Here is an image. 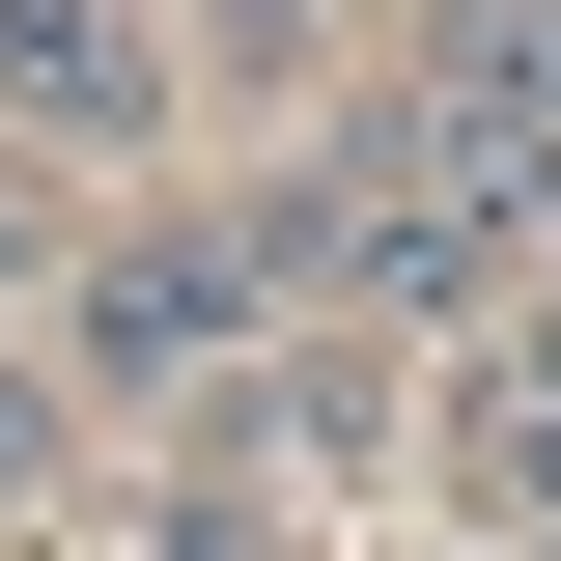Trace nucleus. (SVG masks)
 Wrapping results in <instances>:
<instances>
[{
    "label": "nucleus",
    "instance_id": "20e7f679",
    "mask_svg": "<svg viewBox=\"0 0 561 561\" xmlns=\"http://www.w3.org/2000/svg\"><path fill=\"white\" fill-rule=\"evenodd\" d=\"M28 449H57V393H28V365H0V478H28Z\"/></svg>",
    "mask_w": 561,
    "mask_h": 561
},
{
    "label": "nucleus",
    "instance_id": "f257e3e1",
    "mask_svg": "<svg viewBox=\"0 0 561 561\" xmlns=\"http://www.w3.org/2000/svg\"><path fill=\"white\" fill-rule=\"evenodd\" d=\"M0 113H140V0H0Z\"/></svg>",
    "mask_w": 561,
    "mask_h": 561
},
{
    "label": "nucleus",
    "instance_id": "f03ea898",
    "mask_svg": "<svg viewBox=\"0 0 561 561\" xmlns=\"http://www.w3.org/2000/svg\"><path fill=\"white\" fill-rule=\"evenodd\" d=\"M84 365H113V393L225 365V253H113V280H84Z\"/></svg>",
    "mask_w": 561,
    "mask_h": 561
},
{
    "label": "nucleus",
    "instance_id": "7ed1b4c3",
    "mask_svg": "<svg viewBox=\"0 0 561 561\" xmlns=\"http://www.w3.org/2000/svg\"><path fill=\"white\" fill-rule=\"evenodd\" d=\"M478 478H505V505H561V309L505 337V393H478Z\"/></svg>",
    "mask_w": 561,
    "mask_h": 561
},
{
    "label": "nucleus",
    "instance_id": "39448f33",
    "mask_svg": "<svg viewBox=\"0 0 561 561\" xmlns=\"http://www.w3.org/2000/svg\"><path fill=\"white\" fill-rule=\"evenodd\" d=\"M534 561H561V534H534Z\"/></svg>",
    "mask_w": 561,
    "mask_h": 561
}]
</instances>
